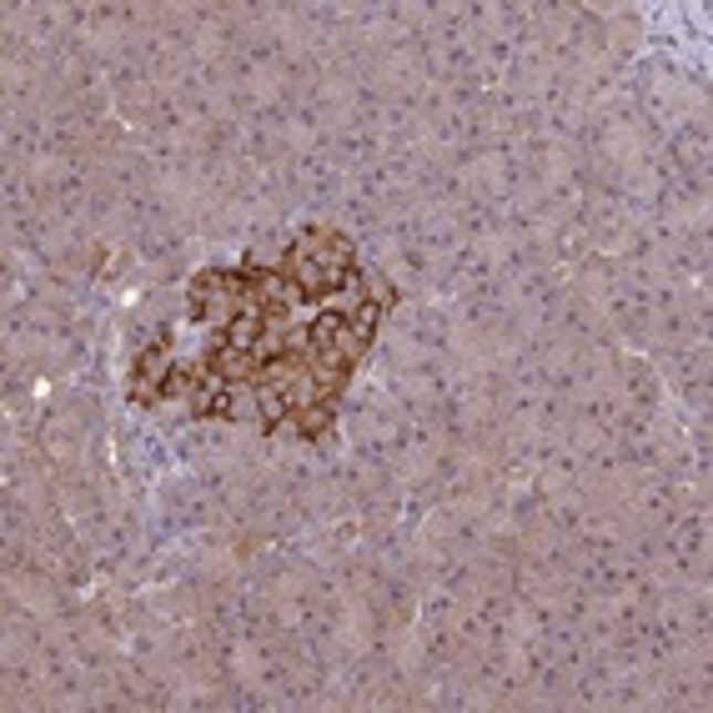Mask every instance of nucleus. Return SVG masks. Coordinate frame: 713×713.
Returning <instances> with one entry per match:
<instances>
[{
	"label": "nucleus",
	"mask_w": 713,
	"mask_h": 713,
	"mask_svg": "<svg viewBox=\"0 0 713 713\" xmlns=\"http://www.w3.org/2000/svg\"><path fill=\"white\" fill-rule=\"evenodd\" d=\"M286 276L302 296H327L352 286V247L337 231H307L302 242L286 252Z\"/></svg>",
	"instance_id": "obj_1"
},
{
	"label": "nucleus",
	"mask_w": 713,
	"mask_h": 713,
	"mask_svg": "<svg viewBox=\"0 0 713 713\" xmlns=\"http://www.w3.org/2000/svg\"><path fill=\"white\" fill-rule=\"evenodd\" d=\"M171 373V357H166V342H156V347L141 352V367H136L132 377V397L136 402H151V392H161V377Z\"/></svg>",
	"instance_id": "obj_2"
},
{
	"label": "nucleus",
	"mask_w": 713,
	"mask_h": 713,
	"mask_svg": "<svg viewBox=\"0 0 713 713\" xmlns=\"http://www.w3.org/2000/svg\"><path fill=\"white\" fill-rule=\"evenodd\" d=\"M296 428H302V438H317V432H327V412H322L317 402L302 407V418H296Z\"/></svg>",
	"instance_id": "obj_3"
}]
</instances>
